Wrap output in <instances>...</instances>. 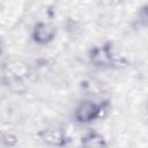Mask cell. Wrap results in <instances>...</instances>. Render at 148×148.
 Returning <instances> with one entry per match:
<instances>
[{"instance_id": "277c9868", "label": "cell", "mask_w": 148, "mask_h": 148, "mask_svg": "<svg viewBox=\"0 0 148 148\" xmlns=\"http://www.w3.org/2000/svg\"><path fill=\"white\" fill-rule=\"evenodd\" d=\"M91 59L97 65H106L111 60V56H110L109 51L106 49H104V47H102V49H95L94 52H92Z\"/></svg>"}, {"instance_id": "3957f363", "label": "cell", "mask_w": 148, "mask_h": 148, "mask_svg": "<svg viewBox=\"0 0 148 148\" xmlns=\"http://www.w3.org/2000/svg\"><path fill=\"white\" fill-rule=\"evenodd\" d=\"M42 138L45 142L53 146H60L64 142V133L60 130H46L43 132Z\"/></svg>"}, {"instance_id": "5b68a950", "label": "cell", "mask_w": 148, "mask_h": 148, "mask_svg": "<svg viewBox=\"0 0 148 148\" xmlns=\"http://www.w3.org/2000/svg\"><path fill=\"white\" fill-rule=\"evenodd\" d=\"M83 146L84 148H103V140L99 135L91 133L84 138Z\"/></svg>"}, {"instance_id": "6da1fadb", "label": "cell", "mask_w": 148, "mask_h": 148, "mask_svg": "<svg viewBox=\"0 0 148 148\" xmlns=\"http://www.w3.org/2000/svg\"><path fill=\"white\" fill-rule=\"evenodd\" d=\"M101 106L92 101H82L75 110V119L79 123H89L101 113Z\"/></svg>"}, {"instance_id": "7a4b0ae2", "label": "cell", "mask_w": 148, "mask_h": 148, "mask_svg": "<svg viewBox=\"0 0 148 148\" xmlns=\"http://www.w3.org/2000/svg\"><path fill=\"white\" fill-rule=\"evenodd\" d=\"M56 36V27L49 22L38 23L32 32L34 40L40 45L49 44Z\"/></svg>"}]
</instances>
